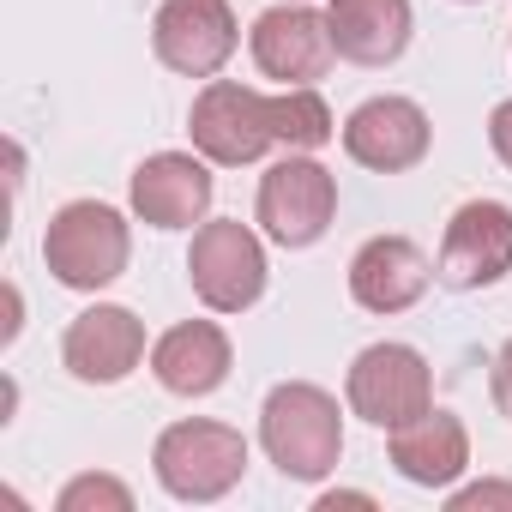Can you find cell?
I'll list each match as a JSON object with an SVG mask.
<instances>
[{"label":"cell","instance_id":"52a82bcc","mask_svg":"<svg viewBox=\"0 0 512 512\" xmlns=\"http://www.w3.org/2000/svg\"><path fill=\"white\" fill-rule=\"evenodd\" d=\"M338 217V175L308 151H290L260 181V223L278 247H314Z\"/></svg>","mask_w":512,"mask_h":512},{"label":"cell","instance_id":"9c48e42d","mask_svg":"<svg viewBox=\"0 0 512 512\" xmlns=\"http://www.w3.org/2000/svg\"><path fill=\"white\" fill-rule=\"evenodd\" d=\"M235 43H241V25L229 0H163L151 19V49L181 79H217Z\"/></svg>","mask_w":512,"mask_h":512},{"label":"cell","instance_id":"8992f818","mask_svg":"<svg viewBox=\"0 0 512 512\" xmlns=\"http://www.w3.org/2000/svg\"><path fill=\"white\" fill-rule=\"evenodd\" d=\"M344 392H350V410L362 422H374V428L392 434V428H404L410 416H422L434 404V368L410 344H368L350 362Z\"/></svg>","mask_w":512,"mask_h":512},{"label":"cell","instance_id":"6da1fadb","mask_svg":"<svg viewBox=\"0 0 512 512\" xmlns=\"http://www.w3.org/2000/svg\"><path fill=\"white\" fill-rule=\"evenodd\" d=\"M260 446L290 482H320L344 458V416L338 398L314 380H284L266 392L260 410Z\"/></svg>","mask_w":512,"mask_h":512},{"label":"cell","instance_id":"e0dca14e","mask_svg":"<svg viewBox=\"0 0 512 512\" xmlns=\"http://www.w3.org/2000/svg\"><path fill=\"white\" fill-rule=\"evenodd\" d=\"M392 464L416 488H452L464 476V464H470V434H464V422L452 410L428 404L422 416L392 428Z\"/></svg>","mask_w":512,"mask_h":512},{"label":"cell","instance_id":"d6986e66","mask_svg":"<svg viewBox=\"0 0 512 512\" xmlns=\"http://www.w3.org/2000/svg\"><path fill=\"white\" fill-rule=\"evenodd\" d=\"M133 512V488L115 482V476H73L61 494H55V512Z\"/></svg>","mask_w":512,"mask_h":512},{"label":"cell","instance_id":"8fae6325","mask_svg":"<svg viewBox=\"0 0 512 512\" xmlns=\"http://www.w3.org/2000/svg\"><path fill=\"white\" fill-rule=\"evenodd\" d=\"M61 362L79 386H121L139 362H145V320L133 308L97 302L85 308L67 338H61Z\"/></svg>","mask_w":512,"mask_h":512},{"label":"cell","instance_id":"4fadbf2b","mask_svg":"<svg viewBox=\"0 0 512 512\" xmlns=\"http://www.w3.org/2000/svg\"><path fill=\"white\" fill-rule=\"evenodd\" d=\"M428 284H434V266L410 235H374L350 260V296L368 314H404L422 302Z\"/></svg>","mask_w":512,"mask_h":512},{"label":"cell","instance_id":"ffe728a7","mask_svg":"<svg viewBox=\"0 0 512 512\" xmlns=\"http://www.w3.org/2000/svg\"><path fill=\"white\" fill-rule=\"evenodd\" d=\"M446 506H452V512H476V506H500V512H512V482H470V488H452Z\"/></svg>","mask_w":512,"mask_h":512},{"label":"cell","instance_id":"44dd1931","mask_svg":"<svg viewBox=\"0 0 512 512\" xmlns=\"http://www.w3.org/2000/svg\"><path fill=\"white\" fill-rule=\"evenodd\" d=\"M488 392H494V410L512 422V338L494 350V368H488Z\"/></svg>","mask_w":512,"mask_h":512},{"label":"cell","instance_id":"5b68a950","mask_svg":"<svg viewBox=\"0 0 512 512\" xmlns=\"http://www.w3.org/2000/svg\"><path fill=\"white\" fill-rule=\"evenodd\" d=\"M187 133H193V151H199L205 163L241 169V163H260V157L278 145V115H272V97H260L253 85L211 79V85L193 97Z\"/></svg>","mask_w":512,"mask_h":512},{"label":"cell","instance_id":"5bb4252c","mask_svg":"<svg viewBox=\"0 0 512 512\" xmlns=\"http://www.w3.org/2000/svg\"><path fill=\"white\" fill-rule=\"evenodd\" d=\"M133 211L151 229H193L211 211V169L193 151H157L133 169Z\"/></svg>","mask_w":512,"mask_h":512},{"label":"cell","instance_id":"7a4b0ae2","mask_svg":"<svg viewBox=\"0 0 512 512\" xmlns=\"http://www.w3.org/2000/svg\"><path fill=\"white\" fill-rule=\"evenodd\" d=\"M133 260V229L103 199H67L43 229V266L67 290H109Z\"/></svg>","mask_w":512,"mask_h":512},{"label":"cell","instance_id":"9a60e30c","mask_svg":"<svg viewBox=\"0 0 512 512\" xmlns=\"http://www.w3.org/2000/svg\"><path fill=\"white\" fill-rule=\"evenodd\" d=\"M229 368H235L229 332L211 326V320H181L151 344V374L175 398H211L229 380Z\"/></svg>","mask_w":512,"mask_h":512},{"label":"cell","instance_id":"2e32d148","mask_svg":"<svg viewBox=\"0 0 512 512\" xmlns=\"http://www.w3.org/2000/svg\"><path fill=\"white\" fill-rule=\"evenodd\" d=\"M326 31H332L338 61L392 67L410 49L416 13H410V0H326Z\"/></svg>","mask_w":512,"mask_h":512},{"label":"cell","instance_id":"7402d4cb","mask_svg":"<svg viewBox=\"0 0 512 512\" xmlns=\"http://www.w3.org/2000/svg\"><path fill=\"white\" fill-rule=\"evenodd\" d=\"M488 145H494V157L512 169V97L494 103V115H488Z\"/></svg>","mask_w":512,"mask_h":512},{"label":"cell","instance_id":"ac0fdd59","mask_svg":"<svg viewBox=\"0 0 512 512\" xmlns=\"http://www.w3.org/2000/svg\"><path fill=\"white\" fill-rule=\"evenodd\" d=\"M272 115H278V145L284 151H320L338 127H332V109L314 85H284L272 97Z\"/></svg>","mask_w":512,"mask_h":512},{"label":"cell","instance_id":"7c38bea8","mask_svg":"<svg viewBox=\"0 0 512 512\" xmlns=\"http://www.w3.org/2000/svg\"><path fill=\"white\" fill-rule=\"evenodd\" d=\"M332 55L338 49H332V31H326V13L302 7V0L253 19V67L278 85H314L332 67Z\"/></svg>","mask_w":512,"mask_h":512},{"label":"cell","instance_id":"3957f363","mask_svg":"<svg viewBox=\"0 0 512 512\" xmlns=\"http://www.w3.org/2000/svg\"><path fill=\"white\" fill-rule=\"evenodd\" d=\"M151 470H157L163 494H175L187 506L223 500L247 470V434L229 422H205V416L169 422L151 446Z\"/></svg>","mask_w":512,"mask_h":512},{"label":"cell","instance_id":"30bf717a","mask_svg":"<svg viewBox=\"0 0 512 512\" xmlns=\"http://www.w3.org/2000/svg\"><path fill=\"white\" fill-rule=\"evenodd\" d=\"M434 145V127H428V109L410 103V97H368L350 109L344 121V151L350 163L374 169V175H404L428 157Z\"/></svg>","mask_w":512,"mask_h":512},{"label":"cell","instance_id":"277c9868","mask_svg":"<svg viewBox=\"0 0 512 512\" xmlns=\"http://www.w3.org/2000/svg\"><path fill=\"white\" fill-rule=\"evenodd\" d=\"M187 284L211 314H247L266 296V247L241 217H217L193 229Z\"/></svg>","mask_w":512,"mask_h":512},{"label":"cell","instance_id":"603a6c76","mask_svg":"<svg viewBox=\"0 0 512 512\" xmlns=\"http://www.w3.org/2000/svg\"><path fill=\"white\" fill-rule=\"evenodd\" d=\"M338 506H374V494H320V512H338Z\"/></svg>","mask_w":512,"mask_h":512},{"label":"cell","instance_id":"ba28073f","mask_svg":"<svg viewBox=\"0 0 512 512\" xmlns=\"http://www.w3.org/2000/svg\"><path fill=\"white\" fill-rule=\"evenodd\" d=\"M506 272H512V205H500V199L458 205L446 235H440L434 284H446V290H488Z\"/></svg>","mask_w":512,"mask_h":512}]
</instances>
